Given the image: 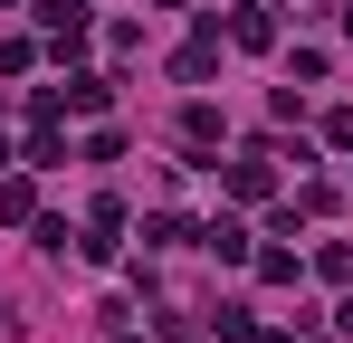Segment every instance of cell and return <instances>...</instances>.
<instances>
[{
  "label": "cell",
  "instance_id": "obj_3",
  "mask_svg": "<svg viewBox=\"0 0 353 343\" xmlns=\"http://www.w3.org/2000/svg\"><path fill=\"white\" fill-rule=\"evenodd\" d=\"M67 105H77V114H105L115 86H105V76H67Z\"/></svg>",
  "mask_w": 353,
  "mask_h": 343
},
{
  "label": "cell",
  "instance_id": "obj_8",
  "mask_svg": "<svg viewBox=\"0 0 353 343\" xmlns=\"http://www.w3.org/2000/svg\"><path fill=\"white\" fill-rule=\"evenodd\" d=\"M344 29H353V0H344Z\"/></svg>",
  "mask_w": 353,
  "mask_h": 343
},
{
  "label": "cell",
  "instance_id": "obj_5",
  "mask_svg": "<svg viewBox=\"0 0 353 343\" xmlns=\"http://www.w3.org/2000/svg\"><path fill=\"white\" fill-rule=\"evenodd\" d=\"M230 39H239V48H268L277 29H268V10H239V19H230Z\"/></svg>",
  "mask_w": 353,
  "mask_h": 343
},
{
  "label": "cell",
  "instance_id": "obj_1",
  "mask_svg": "<svg viewBox=\"0 0 353 343\" xmlns=\"http://www.w3.org/2000/svg\"><path fill=\"white\" fill-rule=\"evenodd\" d=\"M201 248H210L220 267H239V258H248V229H239V220H210V229H201Z\"/></svg>",
  "mask_w": 353,
  "mask_h": 343
},
{
  "label": "cell",
  "instance_id": "obj_9",
  "mask_svg": "<svg viewBox=\"0 0 353 343\" xmlns=\"http://www.w3.org/2000/svg\"><path fill=\"white\" fill-rule=\"evenodd\" d=\"M0 163H10V143H0Z\"/></svg>",
  "mask_w": 353,
  "mask_h": 343
},
{
  "label": "cell",
  "instance_id": "obj_6",
  "mask_svg": "<svg viewBox=\"0 0 353 343\" xmlns=\"http://www.w3.org/2000/svg\"><path fill=\"white\" fill-rule=\"evenodd\" d=\"M258 277H268V286H296V248H258Z\"/></svg>",
  "mask_w": 353,
  "mask_h": 343
},
{
  "label": "cell",
  "instance_id": "obj_7",
  "mask_svg": "<svg viewBox=\"0 0 353 343\" xmlns=\"http://www.w3.org/2000/svg\"><path fill=\"white\" fill-rule=\"evenodd\" d=\"M315 267H325V277L344 286V277H353V248H344V238H325V248H315Z\"/></svg>",
  "mask_w": 353,
  "mask_h": 343
},
{
  "label": "cell",
  "instance_id": "obj_4",
  "mask_svg": "<svg viewBox=\"0 0 353 343\" xmlns=\"http://www.w3.org/2000/svg\"><path fill=\"white\" fill-rule=\"evenodd\" d=\"M29 210H39V191H29V181L10 172V181H0V220H29Z\"/></svg>",
  "mask_w": 353,
  "mask_h": 343
},
{
  "label": "cell",
  "instance_id": "obj_2",
  "mask_svg": "<svg viewBox=\"0 0 353 343\" xmlns=\"http://www.w3.org/2000/svg\"><path fill=\"white\" fill-rule=\"evenodd\" d=\"M268 181H277V172H268V153H248V163H230V191H239V200H268Z\"/></svg>",
  "mask_w": 353,
  "mask_h": 343
}]
</instances>
